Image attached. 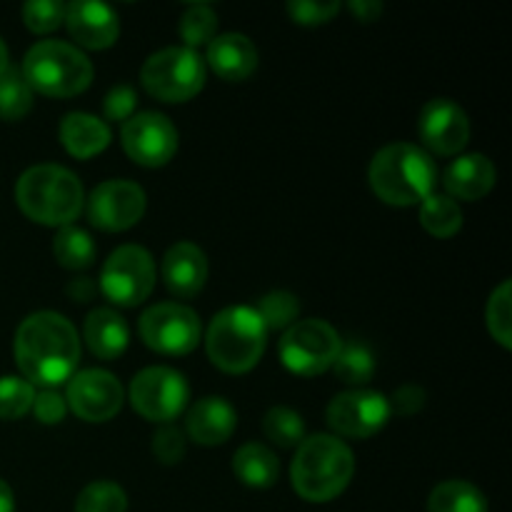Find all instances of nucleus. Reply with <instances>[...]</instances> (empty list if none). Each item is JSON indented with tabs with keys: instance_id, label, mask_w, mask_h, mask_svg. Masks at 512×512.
Instances as JSON below:
<instances>
[{
	"instance_id": "nucleus-24",
	"label": "nucleus",
	"mask_w": 512,
	"mask_h": 512,
	"mask_svg": "<svg viewBox=\"0 0 512 512\" xmlns=\"http://www.w3.org/2000/svg\"><path fill=\"white\" fill-rule=\"evenodd\" d=\"M233 473L238 475V480L248 488H273L278 483L280 475V463L278 455L263 443H248L235 453L233 458Z\"/></svg>"
},
{
	"instance_id": "nucleus-43",
	"label": "nucleus",
	"mask_w": 512,
	"mask_h": 512,
	"mask_svg": "<svg viewBox=\"0 0 512 512\" xmlns=\"http://www.w3.org/2000/svg\"><path fill=\"white\" fill-rule=\"evenodd\" d=\"M68 293L73 295L78 303H85V300H90L95 295V285L90 283L88 278H78L68 285Z\"/></svg>"
},
{
	"instance_id": "nucleus-25",
	"label": "nucleus",
	"mask_w": 512,
	"mask_h": 512,
	"mask_svg": "<svg viewBox=\"0 0 512 512\" xmlns=\"http://www.w3.org/2000/svg\"><path fill=\"white\" fill-rule=\"evenodd\" d=\"M428 512H488V500L468 480H445L430 493Z\"/></svg>"
},
{
	"instance_id": "nucleus-16",
	"label": "nucleus",
	"mask_w": 512,
	"mask_h": 512,
	"mask_svg": "<svg viewBox=\"0 0 512 512\" xmlns=\"http://www.w3.org/2000/svg\"><path fill=\"white\" fill-rule=\"evenodd\" d=\"M418 133L425 148L438 155H455L468 145L470 120L450 98H435L420 110Z\"/></svg>"
},
{
	"instance_id": "nucleus-28",
	"label": "nucleus",
	"mask_w": 512,
	"mask_h": 512,
	"mask_svg": "<svg viewBox=\"0 0 512 512\" xmlns=\"http://www.w3.org/2000/svg\"><path fill=\"white\" fill-rule=\"evenodd\" d=\"M33 108V88L25 80L23 70L10 65L0 75V118L3 120H20Z\"/></svg>"
},
{
	"instance_id": "nucleus-4",
	"label": "nucleus",
	"mask_w": 512,
	"mask_h": 512,
	"mask_svg": "<svg viewBox=\"0 0 512 512\" xmlns=\"http://www.w3.org/2000/svg\"><path fill=\"white\" fill-rule=\"evenodd\" d=\"M15 198L20 210L30 220L50 228H65L73 225L85 205L83 185L78 175L70 173L63 165L43 163L33 165L20 175L15 185Z\"/></svg>"
},
{
	"instance_id": "nucleus-21",
	"label": "nucleus",
	"mask_w": 512,
	"mask_h": 512,
	"mask_svg": "<svg viewBox=\"0 0 512 512\" xmlns=\"http://www.w3.org/2000/svg\"><path fill=\"white\" fill-rule=\"evenodd\" d=\"M208 65L223 80L240 83L258 68V48L243 33L215 35L208 43Z\"/></svg>"
},
{
	"instance_id": "nucleus-37",
	"label": "nucleus",
	"mask_w": 512,
	"mask_h": 512,
	"mask_svg": "<svg viewBox=\"0 0 512 512\" xmlns=\"http://www.w3.org/2000/svg\"><path fill=\"white\" fill-rule=\"evenodd\" d=\"M153 453L163 465H175L185 458V435L175 425H163L153 438Z\"/></svg>"
},
{
	"instance_id": "nucleus-6",
	"label": "nucleus",
	"mask_w": 512,
	"mask_h": 512,
	"mask_svg": "<svg viewBox=\"0 0 512 512\" xmlns=\"http://www.w3.org/2000/svg\"><path fill=\"white\" fill-rule=\"evenodd\" d=\"M23 75L28 85L50 98H70L88 90L95 68L88 55L65 40H40L25 53Z\"/></svg>"
},
{
	"instance_id": "nucleus-40",
	"label": "nucleus",
	"mask_w": 512,
	"mask_h": 512,
	"mask_svg": "<svg viewBox=\"0 0 512 512\" xmlns=\"http://www.w3.org/2000/svg\"><path fill=\"white\" fill-rule=\"evenodd\" d=\"M33 413L43 425H58L68 413V405H65L63 395H58L55 390H40L35 393Z\"/></svg>"
},
{
	"instance_id": "nucleus-32",
	"label": "nucleus",
	"mask_w": 512,
	"mask_h": 512,
	"mask_svg": "<svg viewBox=\"0 0 512 512\" xmlns=\"http://www.w3.org/2000/svg\"><path fill=\"white\" fill-rule=\"evenodd\" d=\"M255 313L263 320L265 330H288L290 325L298 323L300 303L293 293L273 290V293L260 298V303L255 305Z\"/></svg>"
},
{
	"instance_id": "nucleus-3",
	"label": "nucleus",
	"mask_w": 512,
	"mask_h": 512,
	"mask_svg": "<svg viewBox=\"0 0 512 512\" xmlns=\"http://www.w3.org/2000/svg\"><path fill=\"white\" fill-rule=\"evenodd\" d=\"M355 475V455L335 435H313L298 445L293 478L295 493L308 503H330L350 485Z\"/></svg>"
},
{
	"instance_id": "nucleus-45",
	"label": "nucleus",
	"mask_w": 512,
	"mask_h": 512,
	"mask_svg": "<svg viewBox=\"0 0 512 512\" xmlns=\"http://www.w3.org/2000/svg\"><path fill=\"white\" fill-rule=\"evenodd\" d=\"M8 68H10V63H8V48H5L3 38H0V75H3Z\"/></svg>"
},
{
	"instance_id": "nucleus-23",
	"label": "nucleus",
	"mask_w": 512,
	"mask_h": 512,
	"mask_svg": "<svg viewBox=\"0 0 512 512\" xmlns=\"http://www.w3.org/2000/svg\"><path fill=\"white\" fill-rule=\"evenodd\" d=\"M85 343L100 360H115L128 348V323L110 308H95L85 318Z\"/></svg>"
},
{
	"instance_id": "nucleus-36",
	"label": "nucleus",
	"mask_w": 512,
	"mask_h": 512,
	"mask_svg": "<svg viewBox=\"0 0 512 512\" xmlns=\"http://www.w3.org/2000/svg\"><path fill=\"white\" fill-rule=\"evenodd\" d=\"M65 18V5L58 0H30L23 5V20L33 33H50L60 28Z\"/></svg>"
},
{
	"instance_id": "nucleus-5",
	"label": "nucleus",
	"mask_w": 512,
	"mask_h": 512,
	"mask_svg": "<svg viewBox=\"0 0 512 512\" xmlns=\"http://www.w3.org/2000/svg\"><path fill=\"white\" fill-rule=\"evenodd\" d=\"M268 345V330L263 320L248 305H233L220 310L205 333V350L215 368L240 375L260 363Z\"/></svg>"
},
{
	"instance_id": "nucleus-44",
	"label": "nucleus",
	"mask_w": 512,
	"mask_h": 512,
	"mask_svg": "<svg viewBox=\"0 0 512 512\" xmlns=\"http://www.w3.org/2000/svg\"><path fill=\"white\" fill-rule=\"evenodd\" d=\"M0 512H15V495L5 480H0Z\"/></svg>"
},
{
	"instance_id": "nucleus-19",
	"label": "nucleus",
	"mask_w": 512,
	"mask_h": 512,
	"mask_svg": "<svg viewBox=\"0 0 512 512\" xmlns=\"http://www.w3.org/2000/svg\"><path fill=\"white\" fill-rule=\"evenodd\" d=\"M498 180V170H495L493 160L485 158L483 153L460 155L453 163L445 168L443 185L450 193V198L458 200H480L495 188Z\"/></svg>"
},
{
	"instance_id": "nucleus-27",
	"label": "nucleus",
	"mask_w": 512,
	"mask_h": 512,
	"mask_svg": "<svg viewBox=\"0 0 512 512\" xmlns=\"http://www.w3.org/2000/svg\"><path fill=\"white\" fill-rule=\"evenodd\" d=\"M53 253L63 268L68 270H85L95 260V243L85 230L75 225H65L53 240Z\"/></svg>"
},
{
	"instance_id": "nucleus-42",
	"label": "nucleus",
	"mask_w": 512,
	"mask_h": 512,
	"mask_svg": "<svg viewBox=\"0 0 512 512\" xmlns=\"http://www.w3.org/2000/svg\"><path fill=\"white\" fill-rule=\"evenodd\" d=\"M348 8L360 23H373V20H378L380 13H383V3H380V0H355Z\"/></svg>"
},
{
	"instance_id": "nucleus-8",
	"label": "nucleus",
	"mask_w": 512,
	"mask_h": 512,
	"mask_svg": "<svg viewBox=\"0 0 512 512\" xmlns=\"http://www.w3.org/2000/svg\"><path fill=\"white\" fill-rule=\"evenodd\" d=\"M343 340L338 330L320 318L298 320L283 333L278 343L280 360L285 368L303 378L325 373L338 360Z\"/></svg>"
},
{
	"instance_id": "nucleus-7",
	"label": "nucleus",
	"mask_w": 512,
	"mask_h": 512,
	"mask_svg": "<svg viewBox=\"0 0 512 512\" xmlns=\"http://www.w3.org/2000/svg\"><path fill=\"white\" fill-rule=\"evenodd\" d=\"M205 60L185 45H170L150 55L140 68V83L163 103H185L203 90Z\"/></svg>"
},
{
	"instance_id": "nucleus-41",
	"label": "nucleus",
	"mask_w": 512,
	"mask_h": 512,
	"mask_svg": "<svg viewBox=\"0 0 512 512\" xmlns=\"http://www.w3.org/2000/svg\"><path fill=\"white\" fill-rule=\"evenodd\" d=\"M425 398H428V395H425V390L420 388V385H415V383L400 385V388L393 393V398L388 400L390 413H395V415L420 413L425 405Z\"/></svg>"
},
{
	"instance_id": "nucleus-39",
	"label": "nucleus",
	"mask_w": 512,
	"mask_h": 512,
	"mask_svg": "<svg viewBox=\"0 0 512 512\" xmlns=\"http://www.w3.org/2000/svg\"><path fill=\"white\" fill-rule=\"evenodd\" d=\"M135 105H138V95L130 85H115L103 100V113L105 120H128L133 115Z\"/></svg>"
},
{
	"instance_id": "nucleus-29",
	"label": "nucleus",
	"mask_w": 512,
	"mask_h": 512,
	"mask_svg": "<svg viewBox=\"0 0 512 512\" xmlns=\"http://www.w3.org/2000/svg\"><path fill=\"white\" fill-rule=\"evenodd\" d=\"M263 430L265 438L273 440L278 448H298L305 440V423L300 418V413L295 410L283 408H270L263 418Z\"/></svg>"
},
{
	"instance_id": "nucleus-20",
	"label": "nucleus",
	"mask_w": 512,
	"mask_h": 512,
	"mask_svg": "<svg viewBox=\"0 0 512 512\" xmlns=\"http://www.w3.org/2000/svg\"><path fill=\"white\" fill-rule=\"evenodd\" d=\"M238 425V413L225 398H203L188 410L185 430L198 445H223Z\"/></svg>"
},
{
	"instance_id": "nucleus-35",
	"label": "nucleus",
	"mask_w": 512,
	"mask_h": 512,
	"mask_svg": "<svg viewBox=\"0 0 512 512\" xmlns=\"http://www.w3.org/2000/svg\"><path fill=\"white\" fill-rule=\"evenodd\" d=\"M35 388L25 378L5 375L0 378V420H18L33 408Z\"/></svg>"
},
{
	"instance_id": "nucleus-15",
	"label": "nucleus",
	"mask_w": 512,
	"mask_h": 512,
	"mask_svg": "<svg viewBox=\"0 0 512 512\" xmlns=\"http://www.w3.org/2000/svg\"><path fill=\"white\" fill-rule=\"evenodd\" d=\"M123 385L108 370H80L68 383V405L85 423H108L123 408Z\"/></svg>"
},
{
	"instance_id": "nucleus-38",
	"label": "nucleus",
	"mask_w": 512,
	"mask_h": 512,
	"mask_svg": "<svg viewBox=\"0 0 512 512\" xmlns=\"http://www.w3.org/2000/svg\"><path fill=\"white\" fill-rule=\"evenodd\" d=\"M340 3H318V0H293L288 3V15L298 25H323L338 15Z\"/></svg>"
},
{
	"instance_id": "nucleus-22",
	"label": "nucleus",
	"mask_w": 512,
	"mask_h": 512,
	"mask_svg": "<svg viewBox=\"0 0 512 512\" xmlns=\"http://www.w3.org/2000/svg\"><path fill=\"white\" fill-rule=\"evenodd\" d=\"M60 143L73 158L88 160L110 145V128L105 120L90 113H68L60 120Z\"/></svg>"
},
{
	"instance_id": "nucleus-12",
	"label": "nucleus",
	"mask_w": 512,
	"mask_h": 512,
	"mask_svg": "<svg viewBox=\"0 0 512 512\" xmlns=\"http://www.w3.org/2000/svg\"><path fill=\"white\" fill-rule=\"evenodd\" d=\"M120 143L128 158L138 165L160 168V165H168L178 153V130L173 120H168V115L145 110L125 120L120 130Z\"/></svg>"
},
{
	"instance_id": "nucleus-30",
	"label": "nucleus",
	"mask_w": 512,
	"mask_h": 512,
	"mask_svg": "<svg viewBox=\"0 0 512 512\" xmlns=\"http://www.w3.org/2000/svg\"><path fill=\"white\" fill-rule=\"evenodd\" d=\"M335 375H338L343 383L355 385H368L375 375V358L365 345L360 343H350L340 348L338 360H335Z\"/></svg>"
},
{
	"instance_id": "nucleus-1",
	"label": "nucleus",
	"mask_w": 512,
	"mask_h": 512,
	"mask_svg": "<svg viewBox=\"0 0 512 512\" xmlns=\"http://www.w3.org/2000/svg\"><path fill=\"white\" fill-rule=\"evenodd\" d=\"M15 360L33 388H55L70 380L80 360L78 330L65 315L53 310L28 315L15 333Z\"/></svg>"
},
{
	"instance_id": "nucleus-9",
	"label": "nucleus",
	"mask_w": 512,
	"mask_h": 512,
	"mask_svg": "<svg viewBox=\"0 0 512 512\" xmlns=\"http://www.w3.org/2000/svg\"><path fill=\"white\" fill-rule=\"evenodd\" d=\"M100 288L120 308H135L150 298L155 288L153 255L140 245H120L100 270Z\"/></svg>"
},
{
	"instance_id": "nucleus-10",
	"label": "nucleus",
	"mask_w": 512,
	"mask_h": 512,
	"mask_svg": "<svg viewBox=\"0 0 512 512\" xmlns=\"http://www.w3.org/2000/svg\"><path fill=\"white\" fill-rule=\"evenodd\" d=\"M130 403L150 423L170 425L188 405V383L178 370L153 365L133 378Z\"/></svg>"
},
{
	"instance_id": "nucleus-26",
	"label": "nucleus",
	"mask_w": 512,
	"mask_h": 512,
	"mask_svg": "<svg viewBox=\"0 0 512 512\" xmlns=\"http://www.w3.org/2000/svg\"><path fill=\"white\" fill-rule=\"evenodd\" d=\"M420 223L435 238H453L463 228V210L450 195H428L420 203Z\"/></svg>"
},
{
	"instance_id": "nucleus-13",
	"label": "nucleus",
	"mask_w": 512,
	"mask_h": 512,
	"mask_svg": "<svg viewBox=\"0 0 512 512\" xmlns=\"http://www.w3.org/2000/svg\"><path fill=\"white\" fill-rule=\"evenodd\" d=\"M390 418L388 398L378 390L355 388L348 393H340L330 400L325 410V420L333 428V433L343 438L365 440L385 428Z\"/></svg>"
},
{
	"instance_id": "nucleus-17",
	"label": "nucleus",
	"mask_w": 512,
	"mask_h": 512,
	"mask_svg": "<svg viewBox=\"0 0 512 512\" xmlns=\"http://www.w3.org/2000/svg\"><path fill=\"white\" fill-rule=\"evenodd\" d=\"M63 23L75 43L83 48L105 50L115 45L120 35L118 13L110 5L95 3V0H75L65 5Z\"/></svg>"
},
{
	"instance_id": "nucleus-14",
	"label": "nucleus",
	"mask_w": 512,
	"mask_h": 512,
	"mask_svg": "<svg viewBox=\"0 0 512 512\" xmlns=\"http://www.w3.org/2000/svg\"><path fill=\"white\" fill-rule=\"evenodd\" d=\"M145 190L133 180H105L85 200L88 220L105 233H123L145 215Z\"/></svg>"
},
{
	"instance_id": "nucleus-2",
	"label": "nucleus",
	"mask_w": 512,
	"mask_h": 512,
	"mask_svg": "<svg viewBox=\"0 0 512 512\" xmlns=\"http://www.w3.org/2000/svg\"><path fill=\"white\" fill-rule=\"evenodd\" d=\"M368 180L373 193L383 203L408 208L433 195L438 170L423 148L410 143H393L378 150L370 160Z\"/></svg>"
},
{
	"instance_id": "nucleus-34",
	"label": "nucleus",
	"mask_w": 512,
	"mask_h": 512,
	"mask_svg": "<svg viewBox=\"0 0 512 512\" xmlns=\"http://www.w3.org/2000/svg\"><path fill=\"white\" fill-rule=\"evenodd\" d=\"M218 30V15L210 5L195 3L180 18V38L185 40V48H195V45H205L215 38Z\"/></svg>"
},
{
	"instance_id": "nucleus-31",
	"label": "nucleus",
	"mask_w": 512,
	"mask_h": 512,
	"mask_svg": "<svg viewBox=\"0 0 512 512\" xmlns=\"http://www.w3.org/2000/svg\"><path fill=\"white\" fill-rule=\"evenodd\" d=\"M128 510V495L118 483L98 480L80 490L75 500V512H125Z\"/></svg>"
},
{
	"instance_id": "nucleus-33",
	"label": "nucleus",
	"mask_w": 512,
	"mask_h": 512,
	"mask_svg": "<svg viewBox=\"0 0 512 512\" xmlns=\"http://www.w3.org/2000/svg\"><path fill=\"white\" fill-rule=\"evenodd\" d=\"M510 280H503L498 288L493 290L485 308V320H488V330L493 340H498L505 350L512 348V298H510Z\"/></svg>"
},
{
	"instance_id": "nucleus-18",
	"label": "nucleus",
	"mask_w": 512,
	"mask_h": 512,
	"mask_svg": "<svg viewBox=\"0 0 512 512\" xmlns=\"http://www.w3.org/2000/svg\"><path fill=\"white\" fill-rule=\"evenodd\" d=\"M163 280L178 298H195L208 283V258L195 243H175L163 258Z\"/></svg>"
},
{
	"instance_id": "nucleus-11",
	"label": "nucleus",
	"mask_w": 512,
	"mask_h": 512,
	"mask_svg": "<svg viewBox=\"0 0 512 512\" xmlns=\"http://www.w3.org/2000/svg\"><path fill=\"white\" fill-rule=\"evenodd\" d=\"M140 338L150 350L163 355H188L200 343V318L180 303H158L140 315Z\"/></svg>"
}]
</instances>
